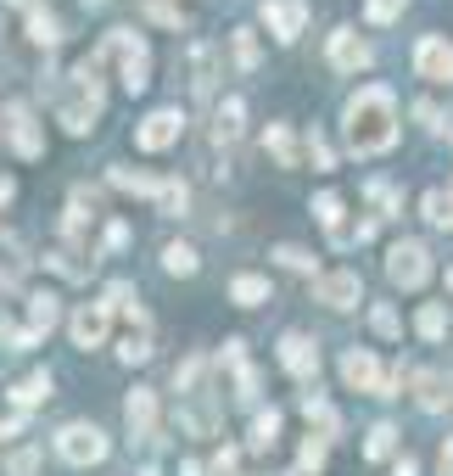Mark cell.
Returning a JSON list of instances; mask_svg holds the SVG:
<instances>
[{
	"instance_id": "obj_1",
	"label": "cell",
	"mask_w": 453,
	"mask_h": 476,
	"mask_svg": "<svg viewBox=\"0 0 453 476\" xmlns=\"http://www.w3.org/2000/svg\"><path fill=\"white\" fill-rule=\"evenodd\" d=\"M342 130H347V146L359 157H381L398 146V102L386 84H364L359 95L347 102L342 112Z\"/></svg>"
},
{
	"instance_id": "obj_2",
	"label": "cell",
	"mask_w": 453,
	"mask_h": 476,
	"mask_svg": "<svg viewBox=\"0 0 453 476\" xmlns=\"http://www.w3.org/2000/svg\"><path fill=\"white\" fill-rule=\"evenodd\" d=\"M56 118H62L68 135H90L95 130V118H101V73H95V62H79L73 68V84H68V95H62Z\"/></svg>"
},
{
	"instance_id": "obj_3",
	"label": "cell",
	"mask_w": 453,
	"mask_h": 476,
	"mask_svg": "<svg viewBox=\"0 0 453 476\" xmlns=\"http://www.w3.org/2000/svg\"><path fill=\"white\" fill-rule=\"evenodd\" d=\"M101 62H118L129 95L151 84V51H146V40L135 34V28H112V34L101 40Z\"/></svg>"
},
{
	"instance_id": "obj_4",
	"label": "cell",
	"mask_w": 453,
	"mask_h": 476,
	"mask_svg": "<svg viewBox=\"0 0 453 476\" xmlns=\"http://www.w3.org/2000/svg\"><path fill=\"white\" fill-rule=\"evenodd\" d=\"M386 275H392V286H403V292H419V286L431 280V252L419 241H398L386 252Z\"/></svg>"
},
{
	"instance_id": "obj_5",
	"label": "cell",
	"mask_w": 453,
	"mask_h": 476,
	"mask_svg": "<svg viewBox=\"0 0 453 476\" xmlns=\"http://www.w3.org/2000/svg\"><path fill=\"white\" fill-rule=\"evenodd\" d=\"M56 454L68 460V465H101L107 460V437L95 432V426H84V421H73V426L56 432Z\"/></svg>"
},
{
	"instance_id": "obj_6",
	"label": "cell",
	"mask_w": 453,
	"mask_h": 476,
	"mask_svg": "<svg viewBox=\"0 0 453 476\" xmlns=\"http://www.w3.org/2000/svg\"><path fill=\"white\" fill-rule=\"evenodd\" d=\"M313 297L325 303V308H359V297H364V280L352 275V269H336V275H319V280H313Z\"/></svg>"
},
{
	"instance_id": "obj_7",
	"label": "cell",
	"mask_w": 453,
	"mask_h": 476,
	"mask_svg": "<svg viewBox=\"0 0 453 476\" xmlns=\"http://www.w3.org/2000/svg\"><path fill=\"white\" fill-rule=\"evenodd\" d=\"M280 364L297 375V381H313V375H319V347H313V336H303V331L280 336Z\"/></svg>"
},
{
	"instance_id": "obj_8",
	"label": "cell",
	"mask_w": 453,
	"mask_h": 476,
	"mask_svg": "<svg viewBox=\"0 0 453 476\" xmlns=\"http://www.w3.org/2000/svg\"><path fill=\"white\" fill-rule=\"evenodd\" d=\"M264 23H269V34L275 40H297L303 34V23H308V6L303 0H264Z\"/></svg>"
},
{
	"instance_id": "obj_9",
	"label": "cell",
	"mask_w": 453,
	"mask_h": 476,
	"mask_svg": "<svg viewBox=\"0 0 453 476\" xmlns=\"http://www.w3.org/2000/svg\"><path fill=\"white\" fill-rule=\"evenodd\" d=\"M179 130H185V118H179L174 107H163V112H151L140 130H135V141H140V151H163V146L179 141Z\"/></svg>"
},
{
	"instance_id": "obj_10",
	"label": "cell",
	"mask_w": 453,
	"mask_h": 476,
	"mask_svg": "<svg viewBox=\"0 0 453 476\" xmlns=\"http://www.w3.org/2000/svg\"><path fill=\"white\" fill-rule=\"evenodd\" d=\"M414 68H419V79H448L453 84V45L437 40V34H426V40L414 45Z\"/></svg>"
},
{
	"instance_id": "obj_11",
	"label": "cell",
	"mask_w": 453,
	"mask_h": 476,
	"mask_svg": "<svg viewBox=\"0 0 453 476\" xmlns=\"http://www.w3.org/2000/svg\"><path fill=\"white\" fill-rule=\"evenodd\" d=\"M107 331H112V308H107V303H84V308L73 314V342H79V347H101Z\"/></svg>"
},
{
	"instance_id": "obj_12",
	"label": "cell",
	"mask_w": 453,
	"mask_h": 476,
	"mask_svg": "<svg viewBox=\"0 0 453 476\" xmlns=\"http://www.w3.org/2000/svg\"><path fill=\"white\" fill-rule=\"evenodd\" d=\"M6 135H12L17 157H45V135L34 130V118H28V107H6Z\"/></svg>"
},
{
	"instance_id": "obj_13",
	"label": "cell",
	"mask_w": 453,
	"mask_h": 476,
	"mask_svg": "<svg viewBox=\"0 0 453 476\" xmlns=\"http://www.w3.org/2000/svg\"><path fill=\"white\" fill-rule=\"evenodd\" d=\"M241 123H246V102H241V95H224L218 112H213V151L218 146H236L241 141Z\"/></svg>"
},
{
	"instance_id": "obj_14",
	"label": "cell",
	"mask_w": 453,
	"mask_h": 476,
	"mask_svg": "<svg viewBox=\"0 0 453 476\" xmlns=\"http://www.w3.org/2000/svg\"><path fill=\"white\" fill-rule=\"evenodd\" d=\"M331 68H342V73L370 68V45L352 34V28H336V34H331Z\"/></svg>"
},
{
	"instance_id": "obj_15",
	"label": "cell",
	"mask_w": 453,
	"mask_h": 476,
	"mask_svg": "<svg viewBox=\"0 0 453 476\" xmlns=\"http://www.w3.org/2000/svg\"><path fill=\"white\" fill-rule=\"evenodd\" d=\"M342 381L359 387V393H381V364H375L370 347H352V354L342 359Z\"/></svg>"
},
{
	"instance_id": "obj_16",
	"label": "cell",
	"mask_w": 453,
	"mask_h": 476,
	"mask_svg": "<svg viewBox=\"0 0 453 476\" xmlns=\"http://www.w3.org/2000/svg\"><path fill=\"white\" fill-rule=\"evenodd\" d=\"M123 421H129V437H151L157 432V398L146 387H135L129 403H123Z\"/></svg>"
},
{
	"instance_id": "obj_17",
	"label": "cell",
	"mask_w": 453,
	"mask_h": 476,
	"mask_svg": "<svg viewBox=\"0 0 453 476\" xmlns=\"http://www.w3.org/2000/svg\"><path fill=\"white\" fill-rule=\"evenodd\" d=\"M218 79V45H190V95H213Z\"/></svg>"
},
{
	"instance_id": "obj_18",
	"label": "cell",
	"mask_w": 453,
	"mask_h": 476,
	"mask_svg": "<svg viewBox=\"0 0 453 476\" xmlns=\"http://www.w3.org/2000/svg\"><path fill=\"white\" fill-rule=\"evenodd\" d=\"M448 398H453V375H419V409H431V415H437V409H448Z\"/></svg>"
},
{
	"instance_id": "obj_19",
	"label": "cell",
	"mask_w": 453,
	"mask_h": 476,
	"mask_svg": "<svg viewBox=\"0 0 453 476\" xmlns=\"http://www.w3.org/2000/svg\"><path fill=\"white\" fill-rule=\"evenodd\" d=\"M264 151L275 157L280 169H297V141H291L285 123H269V135H264Z\"/></svg>"
},
{
	"instance_id": "obj_20",
	"label": "cell",
	"mask_w": 453,
	"mask_h": 476,
	"mask_svg": "<svg viewBox=\"0 0 453 476\" xmlns=\"http://www.w3.org/2000/svg\"><path fill=\"white\" fill-rule=\"evenodd\" d=\"M230 297H236L241 308H257V303H269V280H264V275H236V280H230Z\"/></svg>"
},
{
	"instance_id": "obj_21",
	"label": "cell",
	"mask_w": 453,
	"mask_h": 476,
	"mask_svg": "<svg viewBox=\"0 0 453 476\" xmlns=\"http://www.w3.org/2000/svg\"><path fill=\"white\" fill-rule=\"evenodd\" d=\"M313 219H319V225H325L336 241H347V230H342V197H336V190H325V197H313Z\"/></svg>"
},
{
	"instance_id": "obj_22",
	"label": "cell",
	"mask_w": 453,
	"mask_h": 476,
	"mask_svg": "<svg viewBox=\"0 0 453 476\" xmlns=\"http://www.w3.org/2000/svg\"><path fill=\"white\" fill-rule=\"evenodd\" d=\"M40 398H51V375H45V370H34V375H23L17 387H12V403H17V409H28V403H40Z\"/></svg>"
},
{
	"instance_id": "obj_23",
	"label": "cell",
	"mask_w": 453,
	"mask_h": 476,
	"mask_svg": "<svg viewBox=\"0 0 453 476\" xmlns=\"http://www.w3.org/2000/svg\"><path fill=\"white\" fill-rule=\"evenodd\" d=\"M107 308H118L123 314V320H135V325H146V308H140V297H135V286H112V292H107Z\"/></svg>"
},
{
	"instance_id": "obj_24",
	"label": "cell",
	"mask_w": 453,
	"mask_h": 476,
	"mask_svg": "<svg viewBox=\"0 0 453 476\" xmlns=\"http://www.w3.org/2000/svg\"><path fill=\"white\" fill-rule=\"evenodd\" d=\"M28 40H34V45H56V40H62V23L34 6V12H28Z\"/></svg>"
},
{
	"instance_id": "obj_25",
	"label": "cell",
	"mask_w": 453,
	"mask_h": 476,
	"mask_svg": "<svg viewBox=\"0 0 453 476\" xmlns=\"http://www.w3.org/2000/svg\"><path fill=\"white\" fill-rule=\"evenodd\" d=\"M163 269H169V275H197V247L169 241V247H163Z\"/></svg>"
},
{
	"instance_id": "obj_26",
	"label": "cell",
	"mask_w": 453,
	"mask_h": 476,
	"mask_svg": "<svg viewBox=\"0 0 453 476\" xmlns=\"http://www.w3.org/2000/svg\"><path fill=\"white\" fill-rule=\"evenodd\" d=\"M426 219L437 230H453V190H426Z\"/></svg>"
},
{
	"instance_id": "obj_27",
	"label": "cell",
	"mask_w": 453,
	"mask_h": 476,
	"mask_svg": "<svg viewBox=\"0 0 453 476\" xmlns=\"http://www.w3.org/2000/svg\"><path fill=\"white\" fill-rule=\"evenodd\" d=\"M185 202H190L185 180H157V208L163 213H185Z\"/></svg>"
},
{
	"instance_id": "obj_28",
	"label": "cell",
	"mask_w": 453,
	"mask_h": 476,
	"mask_svg": "<svg viewBox=\"0 0 453 476\" xmlns=\"http://www.w3.org/2000/svg\"><path fill=\"white\" fill-rule=\"evenodd\" d=\"M28 325H34V336L56 325V297H51V292H40V297H28Z\"/></svg>"
},
{
	"instance_id": "obj_29",
	"label": "cell",
	"mask_w": 453,
	"mask_h": 476,
	"mask_svg": "<svg viewBox=\"0 0 453 476\" xmlns=\"http://www.w3.org/2000/svg\"><path fill=\"white\" fill-rule=\"evenodd\" d=\"M275 437H280V415H275V409H257V421H252V449H275Z\"/></svg>"
},
{
	"instance_id": "obj_30",
	"label": "cell",
	"mask_w": 453,
	"mask_h": 476,
	"mask_svg": "<svg viewBox=\"0 0 453 476\" xmlns=\"http://www.w3.org/2000/svg\"><path fill=\"white\" fill-rule=\"evenodd\" d=\"M112 185L118 190H135V197H157V180L151 174H135V169H112Z\"/></svg>"
},
{
	"instance_id": "obj_31",
	"label": "cell",
	"mask_w": 453,
	"mask_h": 476,
	"mask_svg": "<svg viewBox=\"0 0 453 476\" xmlns=\"http://www.w3.org/2000/svg\"><path fill=\"white\" fill-rule=\"evenodd\" d=\"M303 409H308V421H313L319 432H325V437H336V426H342V421H336V409H331L325 398H303Z\"/></svg>"
},
{
	"instance_id": "obj_32",
	"label": "cell",
	"mask_w": 453,
	"mask_h": 476,
	"mask_svg": "<svg viewBox=\"0 0 453 476\" xmlns=\"http://www.w3.org/2000/svg\"><path fill=\"white\" fill-rule=\"evenodd\" d=\"M419 336H426V342H437L442 331H448V314H442V303H426V308H419Z\"/></svg>"
},
{
	"instance_id": "obj_33",
	"label": "cell",
	"mask_w": 453,
	"mask_h": 476,
	"mask_svg": "<svg viewBox=\"0 0 453 476\" xmlns=\"http://www.w3.org/2000/svg\"><path fill=\"white\" fill-rule=\"evenodd\" d=\"M118 359H129V364L151 359V336H146V331H129V336H123V347H118Z\"/></svg>"
},
{
	"instance_id": "obj_34",
	"label": "cell",
	"mask_w": 453,
	"mask_h": 476,
	"mask_svg": "<svg viewBox=\"0 0 453 476\" xmlns=\"http://www.w3.org/2000/svg\"><path fill=\"white\" fill-rule=\"evenodd\" d=\"M275 258H280L285 269H297V275H313V258H308L303 247H275Z\"/></svg>"
},
{
	"instance_id": "obj_35",
	"label": "cell",
	"mask_w": 453,
	"mask_h": 476,
	"mask_svg": "<svg viewBox=\"0 0 453 476\" xmlns=\"http://www.w3.org/2000/svg\"><path fill=\"white\" fill-rule=\"evenodd\" d=\"M236 62H241V68H257V40H252V28H236Z\"/></svg>"
},
{
	"instance_id": "obj_36",
	"label": "cell",
	"mask_w": 453,
	"mask_h": 476,
	"mask_svg": "<svg viewBox=\"0 0 453 476\" xmlns=\"http://www.w3.org/2000/svg\"><path fill=\"white\" fill-rule=\"evenodd\" d=\"M392 437H398L392 426H375V432H370V442H364V454H370V460H381V454H392Z\"/></svg>"
},
{
	"instance_id": "obj_37",
	"label": "cell",
	"mask_w": 453,
	"mask_h": 476,
	"mask_svg": "<svg viewBox=\"0 0 453 476\" xmlns=\"http://www.w3.org/2000/svg\"><path fill=\"white\" fill-rule=\"evenodd\" d=\"M403 6H409V0H370L364 12H370V23H392V17H398Z\"/></svg>"
},
{
	"instance_id": "obj_38",
	"label": "cell",
	"mask_w": 453,
	"mask_h": 476,
	"mask_svg": "<svg viewBox=\"0 0 453 476\" xmlns=\"http://www.w3.org/2000/svg\"><path fill=\"white\" fill-rule=\"evenodd\" d=\"M325 465V437H308L303 442V471H319Z\"/></svg>"
},
{
	"instance_id": "obj_39",
	"label": "cell",
	"mask_w": 453,
	"mask_h": 476,
	"mask_svg": "<svg viewBox=\"0 0 453 476\" xmlns=\"http://www.w3.org/2000/svg\"><path fill=\"white\" fill-rule=\"evenodd\" d=\"M370 320H375V331H381V336H398V331H403V325H398V314L386 308V303H381V308L370 314Z\"/></svg>"
},
{
	"instance_id": "obj_40",
	"label": "cell",
	"mask_w": 453,
	"mask_h": 476,
	"mask_svg": "<svg viewBox=\"0 0 453 476\" xmlns=\"http://www.w3.org/2000/svg\"><path fill=\"white\" fill-rule=\"evenodd\" d=\"M308 157H313V169H331V146H325V135H308Z\"/></svg>"
},
{
	"instance_id": "obj_41",
	"label": "cell",
	"mask_w": 453,
	"mask_h": 476,
	"mask_svg": "<svg viewBox=\"0 0 453 476\" xmlns=\"http://www.w3.org/2000/svg\"><path fill=\"white\" fill-rule=\"evenodd\" d=\"M107 247H112V252L129 247V225H112V230H107Z\"/></svg>"
},
{
	"instance_id": "obj_42",
	"label": "cell",
	"mask_w": 453,
	"mask_h": 476,
	"mask_svg": "<svg viewBox=\"0 0 453 476\" xmlns=\"http://www.w3.org/2000/svg\"><path fill=\"white\" fill-rule=\"evenodd\" d=\"M437 471H442V476H453V442H448V449H442V460H437Z\"/></svg>"
},
{
	"instance_id": "obj_43",
	"label": "cell",
	"mask_w": 453,
	"mask_h": 476,
	"mask_svg": "<svg viewBox=\"0 0 453 476\" xmlns=\"http://www.w3.org/2000/svg\"><path fill=\"white\" fill-rule=\"evenodd\" d=\"M17 432V421H0V437H12Z\"/></svg>"
},
{
	"instance_id": "obj_44",
	"label": "cell",
	"mask_w": 453,
	"mask_h": 476,
	"mask_svg": "<svg viewBox=\"0 0 453 476\" xmlns=\"http://www.w3.org/2000/svg\"><path fill=\"white\" fill-rule=\"evenodd\" d=\"M12 197V180H0V202H6Z\"/></svg>"
},
{
	"instance_id": "obj_45",
	"label": "cell",
	"mask_w": 453,
	"mask_h": 476,
	"mask_svg": "<svg viewBox=\"0 0 453 476\" xmlns=\"http://www.w3.org/2000/svg\"><path fill=\"white\" fill-rule=\"evenodd\" d=\"M442 130H448V141H453V118H448V123H442Z\"/></svg>"
},
{
	"instance_id": "obj_46",
	"label": "cell",
	"mask_w": 453,
	"mask_h": 476,
	"mask_svg": "<svg viewBox=\"0 0 453 476\" xmlns=\"http://www.w3.org/2000/svg\"><path fill=\"white\" fill-rule=\"evenodd\" d=\"M84 6H107V0H84Z\"/></svg>"
},
{
	"instance_id": "obj_47",
	"label": "cell",
	"mask_w": 453,
	"mask_h": 476,
	"mask_svg": "<svg viewBox=\"0 0 453 476\" xmlns=\"http://www.w3.org/2000/svg\"><path fill=\"white\" fill-rule=\"evenodd\" d=\"M448 292H453V269H448Z\"/></svg>"
}]
</instances>
